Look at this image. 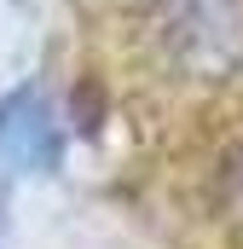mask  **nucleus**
Listing matches in <instances>:
<instances>
[{"label":"nucleus","instance_id":"f257e3e1","mask_svg":"<svg viewBox=\"0 0 243 249\" xmlns=\"http://www.w3.org/2000/svg\"><path fill=\"white\" fill-rule=\"evenodd\" d=\"M151 18L180 70L203 81L243 70V0H151Z\"/></svg>","mask_w":243,"mask_h":249},{"label":"nucleus","instance_id":"f03ea898","mask_svg":"<svg viewBox=\"0 0 243 249\" xmlns=\"http://www.w3.org/2000/svg\"><path fill=\"white\" fill-rule=\"evenodd\" d=\"M64 157V127L41 87H17L0 99V162L17 174H47Z\"/></svg>","mask_w":243,"mask_h":249}]
</instances>
